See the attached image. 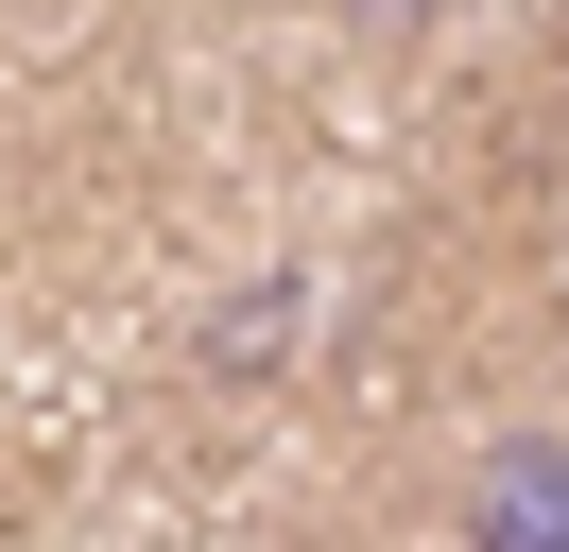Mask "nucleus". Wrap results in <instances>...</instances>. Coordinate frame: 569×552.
I'll return each instance as SVG.
<instances>
[{
	"label": "nucleus",
	"instance_id": "1",
	"mask_svg": "<svg viewBox=\"0 0 569 552\" xmlns=\"http://www.w3.org/2000/svg\"><path fill=\"white\" fill-rule=\"evenodd\" d=\"M466 552H569V432H500L466 466Z\"/></svg>",
	"mask_w": 569,
	"mask_h": 552
},
{
	"label": "nucleus",
	"instance_id": "2",
	"mask_svg": "<svg viewBox=\"0 0 569 552\" xmlns=\"http://www.w3.org/2000/svg\"><path fill=\"white\" fill-rule=\"evenodd\" d=\"M346 18H362V34H431L449 0H346Z\"/></svg>",
	"mask_w": 569,
	"mask_h": 552
}]
</instances>
